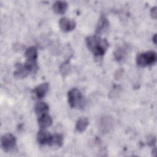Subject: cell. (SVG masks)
<instances>
[{"label": "cell", "mask_w": 157, "mask_h": 157, "mask_svg": "<svg viewBox=\"0 0 157 157\" xmlns=\"http://www.w3.org/2000/svg\"><path fill=\"white\" fill-rule=\"evenodd\" d=\"M86 44L92 53L98 56H102L107 51L109 43L105 39L98 36H91L86 38Z\"/></svg>", "instance_id": "1"}, {"label": "cell", "mask_w": 157, "mask_h": 157, "mask_svg": "<svg viewBox=\"0 0 157 157\" xmlns=\"http://www.w3.org/2000/svg\"><path fill=\"white\" fill-rule=\"evenodd\" d=\"M68 102L71 107L83 108L85 105V99L81 92L77 88L71 89L67 94Z\"/></svg>", "instance_id": "2"}, {"label": "cell", "mask_w": 157, "mask_h": 157, "mask_svg": "<svg viewBox=\"0 0 157 157\" xmlns=\"http://www.w3.org/2000/svg\"><path fill=\"white\" fill-rule=\"evenodd\" d=\"M156 53L153 51H148L137 55L136 63L139 66L145 67L155 63L156 61Z\"/></svg>", "instance_id": "3"}, {"label": "cell", "mask_w": 157, "mask_h": 157, "mask_svg": "<svg viewBox=\"0 0 157 157\" xmlns=\"http://www.w3.org/2000/svg\"><path fill=\"white\" fill-rule=\"evenodd\" d=\"M1 144L4 151L7 152L13 150L15 147L16 139L11 134H6L2 136Z\"/></svg>", "instance_id": "4"}, {"label": "cell", "mask_w": 157, "mask_h": 157, "mask_svg": "<svg viewBox=\"0 0 157 157\" xmlns=\"http://www.w3.org/2000/svg\"><path fill=\"white\" fill-rule=\"evenodd\" d=\"M59 25L61 29L65 32H68L73 30L75 27V23L66 17H63L59 20Z\"/></svg>", "instance_id": "5"}, {"label": "cell", "mask_w": 157, "mask_h": 157, "mask_svg": "<svg viewBox=\"0 0 157 157\" xmlns=\"http://www.w3.org/2000/svg\"><path fill=\"white\" fill-rule=\"evenodd\" d=\"M52 136L47 131L44 130L40 131L37 136L38 142L41 145H50L51 144Z\"/></svg>", "instance_id": "6"}, {"label": "cell", "mask_w": 157, "mask_h": 157, "mask_svg": "<svg viewBox=\"0 0 157 157\" xmlns=\"http://www.w3.org/2000/svg\"><path fill=\"white\" fill-rule=\"evenodd\" d=\"M48 87L49 85L48 83H43L35 87L33 90V93L37 99H41L46 94L47 92L48 91Z\"/></svg>", "instance_id": "7"}, {"label": "cell", "mask_w": 157, "mask_h": 157, "mask_svg": "<svg viewBox=\"0 0 157 157\" xmlns=\"http://www.w3.org/2000/svg\"><path fill=\"white\" fill-rule=\"evenodd\" d=\"M109 27V21L106 17L104 16L101 17L99 19V21L97 24V26L96 28V33L98 34H100L104 32H105Z\"/></svg>", "instance_id": "8"}, {"label": "cell", "mask_w": 157, "mask_h": 157, "mask_svg": "<svg viewBox=\"0 0 157 157\" xmlns=\"http://www.w3.org/2000/svg\"><path fill=\"white\" fill-rule=\"evenodd\" d=\"M38 124L41 129H45L52 125V119L50 115L45 113L39 117Z\"/></svg>", "instance_id": "9"}, {"label": "cell", "mask_w": 157, "mask_h": 157, "mask_svg": "<svg viewBox=\"0 0 157 157\" xmlns=\"http://www.w3.org/2000/svg\"><path fill=\"white\" fill-rule=\"evenodd\" d=\"M29 73V72L25 64L23 65L21 63H17L16 64V69L14 72L15 77L17 78H23L26 77Z\"/></svg>", "instance_id": "10"}, {"label": "cell", "mask_w": 157, "mask_h": 157, "mask_svg": "<svg viewBox=\"0 0 157 157\" xmlns=\"http://www.w3.org/2000/svg\"><path fill=\"white\" fill-rule=\"evenodd\" d=\"M25 57L26 58V61L37 62V51L36 48L34 47L28 48L25 52Z\"/></svg>", "instance_id": "11"}, {"label": "cell", "mask_w": 157, "mask_h": 157, "mask_svg": "<svg viewBox=\"0 0 157 157\" xmlns=\"http://www.w3.org/2000/svg\"><path fill=\"white\" fill-rule=\"evenodd\" d=\"M67 8V4L65 1H56L53 6V9L54 11L59 14L64 13Z\"/></svg>", "instance_id": "12"}, {"label": "cell", "mask_w": 157, "mask_h": 157, "mask_svg": "<svg viewBox=\"0 0 157 157\" xmlns=\"http://www.w3.org/2000/svg\"><path fill=\"white\" fill-rule=\"evenodd\" d=\"M48 109H49L48 105L46 103L43 102H37L36 104L35 108H34L35 112L39 117L45 113H47Z\"/></svg>", "instance_id": "13"}, {"label": "cell", "mask_w": 157, "mask_h": 157, "mask_svg": "<svg viewBox=\"0 0 157 157\" xmlns=\"http://www.w3.org/2000/svg\"><path fill=\"white\" fill-rule=\"evenodd\" d=\"M88 123V120L86 117H82L77 120L75 124V129L78 132H83L86 129Z\"/></svg>", "instance_id": "14"}, {"label": "cell", "mask_w": 157, "mask_h": 157, "mask_svg": "<svg viewBox=\"0 0 157 157\" xmlns=\"http://www.w3.org/2000/svg\"><path fill=\"white\" fill-rule=\"evenodd\" d=\"M63 144V137L61 134H55L52 136L50 145H54L56 147H61Z\"/></svg>", "instance_id": "15"}, {"label": "cell", "mask_w": 157, "mask_h": 157, "mask_svg": "<svg viewBox=\"0 0 157 157\" xmlns=\"http://www.w3.org/2000/svg\"><path fill=\"white\" fill-rule=\"evenodd\" d=\"M115 58L117 61H121L122 60L125 55H126V52L124 48H118L114 53Z\"/></svg>", "instance_id": "16"}, {"label": "cell", "mask_w": 157, "mask_h": 157, "mask_svg": "<svg viewBox=\"0 0 157 157\" xmlns=\"http://www.w3.org/2000/svg\"><path fill=\"white\" fill-rule=\"evenodd\" d=\"M147 143L150 146L154 145L156 143V137L155 136H151L148 137V140H147Z\"/></svg>", "instance_id": "17"}, {"label": "cell", "mask_w": 157, "mask_h": 157, "mask_svg": "<svg viewBox=\"0 0 157 157\" xmlns=\"http://www.w3.org/2000/svg\"><path fill=\"white\" fill-rule=\"evenodd\" d=\"M150 13L151 15L153 18H156V16H157V10H156V7L155 6L153 8H151V10H150Z\"/></svg>", "instance_id": "18"}, {"label": "cell", "mask_w": 157, "mask_h": 157, "mask_svg": "<svg viewBox=\"0 0 157 157\" xmlns=\"http://www.w3.org/2000/svg\"><path fill=\"white\" fill-rule=\"evenodd\" d=\"M156 35L155 34V36H154V37H153V41H154V42H155V44H156Z\"/></svg>", "instance_id": "19"}]
</instances>
